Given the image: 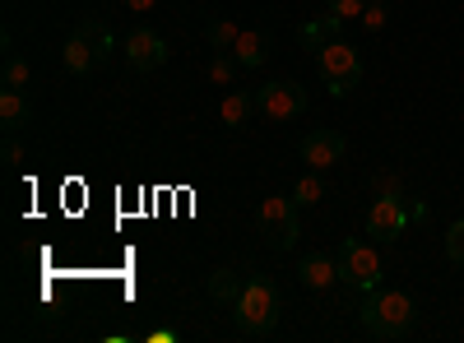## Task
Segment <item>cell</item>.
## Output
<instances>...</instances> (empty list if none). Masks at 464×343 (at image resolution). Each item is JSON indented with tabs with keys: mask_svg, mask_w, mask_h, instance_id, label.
<instances>
[{
	"mask_svg": "<svg viewBox=\"0 0 464 343\" xmlns=\"http://www.w3.org/2000/svg\"><path fill=\"white\" fill-rule=\"evenodd\" d=\"M279 316H284V297H279L275 279H246L242 297L232 301V325L246 338H265V334H275Z\"/></svg>",
	"mask_w": 464,
	"mask_h": 343,
	"instance_id": "1",
	"label": "cell"
},
{
	"mask_svg": "<svg viewBox=\"0 0 464 343\" xmlns=\"http://www.w3.org/2000/svg\"><path fill=\"white\" fill-rule=\"evenodd\" d=\"M413 297L400 288H372L362 297V329L372 338H404L413 329Z\"/></svg>",
	"mask_w": 464,
	"mask_h": 343,
	"instance_id": "2",
	"label": "cell"
},
{
	"mask_svg": "<svg viewBox=\"0 0 464 343\" xmlns=\"http://www.w3.org/2000/svg\"><path fill=\"white\" fill-rule=\"evenodd\" d=\"M316 70H321V80L334 98H348L358 84H362V56L343 43V37H334V43H325L316 52Z\"/></svg>",
	"mask_w": 464,
	"mask_h": 343,
	"instance_id": "3",
	"label": "cell"
},
{
	"mask_svg": "<svg viewBox=\"0 0 464 343\" xmlns=\"http://www.w3.org/2000/svg\"><path fill=\"white\" fill-rule=\"evenodd\" d=\"M256 233L269 251H293L297 246V200L293 195H265L256 209Z\"/></svg>",
	"mask_w": 464,
	"mask_h": 343,
	"instance_id": "4",
	"label": "cell"
},
{
	"mask_svg": "<svg viewBox=\"0 0 464 343\" xmlns=\"http://www.w3.org/2000/svg\"><path fill=\"white\" fill-rule=\"evenodd\" d=\"M339 283H348L353 292H372V288H381V255H376V246H367V242H358V237H348L343 246H339Z\"/></svg>",
	"mask_w": 464,
	"mask_h": 343,
	"instance_id": "5",
	"label": "cell"
},
{
	"mask_svg": "<svg viewBox=\"0 0 464 343\" xmlns=\"http://www.w3.org/2000/svg\"><path fill=\"white\" fill-rule=\"evenodd\" d=\"M256 111L269 117V121H293V117L306 111V89L293 84V80H275V84H265L256 93Z\"/></svg>",
	"mask_w": 464,
	"mask_h": 343,
	"instance_id": "6",
	"label": "cell"
},
{
	"mask_svg": "<svg viewBox=\"0 0 464 343\" xmlns=\"http://www.w3.org/2000/svg\"><path fill=\"white\" fill-rule=\"evenodd\" d=\"M297 154H302V163L312 167V172H325V167H334L348 154V139L339 130H312V135L297 144Z\"/></svg>",
	"mask_w": 464,
	"mask_h": 343,
	"instance_id": "7",
	"label": "cell"
},
{
	"mask_svg": "<svg viewBox=\"0 0 464 343\" xmlns=\"http://www.w3.org/2000/svg\"><path fill=\"white\" fill-rule=\"evenodd\" d=\"M404 227H409V209H404L400 195H381L372 205V214H367V237L372 242H395Z\"/></svg>",
	"mask_w": 464,
	"mask_h": 343,
	"instance_id": "8",
	"label": "cell"
},
{
	"mask_svg": "<svg viewBox=\"0 0 464 343\" xmlns=\"http://www.w3.org/2000/svg\"><path fill=\"white\" fill-rule=\"evenodd\" d=\"M126 61H130V70L149 74V70H159L168 61V43H163L159 33H149V28H135L126 37Z\"/></svg>",
	"mask_w": 464,
	"mask_h": 343,
	"instance_id": "9",
	"label": "cell"
},
{
	"mask_svg": "<svg viewBox=\"0 0 464 343\" xmlns=\"http://www.w3.org/2000/svg\"><path fill=\"white\" fill-rule=\"evenodd\" d=\"M297 279H302V288L325 292V288L339 283V260H330V255H306V260L297 264Z\"/></svg>",
	"mask_w": 464,
	"mask_h": 343,
	"instance_id": "10",
	"label": "cell"
},
{
	"mask_svg": "<svg viewBox=\"0 0 464 343\" xmlns=\"http://www.w3.org/2000/svg\"><path fill=\"white\" fill-rule=\"evenodd\" d=\"M33 117V107H28V93L24 89H5L0 93V126H5V135H19Z\"/></svg>",
	"mask_w": 464,
	"mask_h": 343,
	"instance_id": "11",
	"label": "cell"
},
{
	"mask_svg": "<svg viewBox=\"0 0 464 343\" xmlns=\"http://www.w3.org/2000/svg\"><path fill=\"white\" fill-rule=\"evenodd\" d=\"M232 56H237L242 70H260L269 61V33H256V28H242L237 47H232Z\"/></svg>",
	"mask_w": 464,
	"mask_h": 343,
	"instance_id": "12",
	"label": "cell"
},
{
	"mask_svg": "<svg viewBox=\"0 0 464 343\" xmlns=\"http://www.w3.org/2000/svg\"><path fill=\"white\" fill-rule=\"evenodd\" d=\"M61 61H65V70L74 74V80H89V74H93V65H102V61H98V52L84 43L80 33H74V37H65V52H61Z\"/></svg>",
	"mask_w": 464,
	"mask_h": 343,
	"instance_id": "13",
	"label": "cell"
},
{
	"mask_svg": "<svg viewBox=\"0 0 464 343\" xmlns=\"http://www.w3.org/2000/svg\"><path fill=\"white\" fill-rule=\"evenodd\" d=\"M251 111H256L251 89H232V93L223 98V107H218V121H223L227 130H242V126L251 121Z\"/></svg>",
	"mask_w": 464,
	"mask_h": 343,
	"instance_id": "14",
	"label": "cell"
},
{
	"mask_svg": "<svg viewBox=\"0 0 464 343\" xmlns=\"http://www.w3.org/2000/svg\"><path fill=\"white\" fill-rule=\"evenodd\" d=\"M74 33H80L84 43L98 52V61H107V56H111V33H107V24H102V19H93V14H89V19H80V28H74Z\"/></svg>",
	"mask_w": 464,
	"mask_h": 343,
	"instance_id": "15",
	"label": "cell"
},
{
	"mask_svg": "<svg viewBox=\"0 0 464 343\" xmlns=\"http://www.w3.org/2000/svg\"><path fill=\"white\" fill-rule=\"evenodd\" d=\"M339 28H343V24H339L334 14H325V19H316V24L302 28V43L312 47V52H321L325 43H334V37H339Z\"/></svg>",
	"mask_w": 464,
	"mask_h": 343,
	"instance_id": "16",
	"label": "cell"
},
{
	"mask_svg": "<svg viewBox=\"0 0 464 343\" xmlns=\"http://www.w3.org/2000/svg\"><path fill=\"white\" fill-rule=\"evenodd\" d=\"M242 288H246V283L232 274V270H214V274H209V297H214V301H227V307H232V301L242 297Z\"/></svg>",
	"mask_w": 464,
	"mask_h": 343,
	"instance_id": "17",
	"label": "cell"
},
{
	"mask_svg": "<svg viewBox=\"0 0 464 343\" xmlns=\"http://www.w3.org/2000/svg\"><path fill=\"white\" fill-rule=\"evenodd\" d=\"M293 200H297V209H316V205L325 200V181H321L316 172H306V176L293 186Z\"/></svg>",
	"mask_w": 464,
	"mask_h": 343,
	"instance_id": "18",
	"label": "cell"
},
{
	"mask_svg": "<svg viewBox=\"0 0 464 343\" xmlns=\"http://www.w3.org/2000/svg\"><path fill=\"white\" fill-rule=\"evenodd\" d=\"M237 37H242V28L232 19H214L209 24V47L214 52H232V47H237Z\"/></svg>",
	"mask_w": 464,
	"mask_h": 343,
	"instance_id": "19",
	"label": "cell"
},
{
	"mask_svg": "<svg viewBox=\"0 0 464 343\" xmlns=\"http://www.w3.org/2000/svg\"><path fill=\"white\" fill-rule=\"evenodd\" d=\"M5 89H28V61L24 56H5Z\"/></svg>",
	"mask_w": 464,
	"mask_h": 343,
	"instance_id": "20",
	"label": "cell"
},
{
	"mask_svg": "<svg viewBox=\"0 0 464 343\" xmlns=\"http://www.w3.org/2000/svg\"><path fill=\"white\" fill-rule=\"evenodd\" d=\"M362 10H367V0H330V14H334L339 24H348V19H362Z\"/></svg>",
	"mask_w": 464,
	"mask_h": 343,
	"instance_id": "21",
	"label": "cell"
},
{
	"mask_svg": "<svg viewBox=\"0 0 464 343\" xmlns=\"http://www.w3.org/2000/svg\"><path fill=\"white\" fill-rule=\"evenodd\" d=\"M385 19H391V14H385V0H367V10H362V28H367V33H381V28H385Z\"/></svg>",
	"mask_w": 464,
	"mask_h": 343,
	"instance_id": "22",
	"label": "cell"
},
{
	"mask_svg": "<svg viewBox=\"0 0 464 343\" xmlns=\"http://www.w3.org/2000/svg\"><path fill=\"white\" fill-rule=\"evenodd\" d=\"M446 255H450V264H464V218L446 233Z\"/></svg>",
	"mask_w": 464,
	"mask_h": 343,
	"instance_id": "23",
	"label": "cell"
},
{
	"mask_svg": "<svg viewBox=\"0 0 464 343\" xmlns=\"http://www.w3.org/2000/svg\"><path fill=\"white\" fill-rule=\"evenodd\" d=\"M0 154H5V163H10V167H14V163H19V158H24V148H19V139H14V135H10V139H5V148H0Z\"/></svg>",
	"mask_w": 464,
	"mask_h": 343,
	"instance_id": "24",
	"label": "cell"
},
{
	"mask_svg": "<svg viewBox=\"0 0 464 343\" xmlns=\"http://www.w3.org/2000/svg\"><path fill=\"white\" fill-rule=\"evenodd\" d=\"M126 5H130V10H135V14H149V10H153V5H159V0H126Z\"/></svg>",
	"mask_w": 464,
	"mask_h": 343,
	"instance_id": "25",
	"label": "cell"
}]
</instances>
